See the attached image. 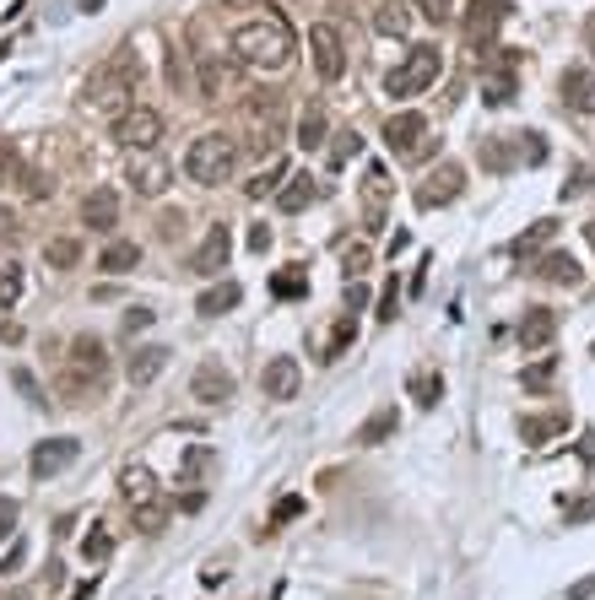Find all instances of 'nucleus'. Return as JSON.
Masks as SVG:
<instances>
[{"instance_id":"nucleus-24","label":"nucleus","mask_w":595,"mask_h":600,"mask_svg":"<svg viewBox=\"0 0 595 600\" xmlns=\"http://www.w3.org/2000/svg\"><path fill=\"white\" fill-rule=\"evenodd\" d=\"M536 276H541V282H552V287H579V282H585L579 260H574V255H563V249L541 255V260H536Z\"/></svg>"},{"instance_id":"nucleus-59","label":"nucleus","mask_w":595,"mask_h":600,"mask_svg":"<svg viewBox=\"0 0 595 600\" xmlns=\"http://www.w3.org/2000/svg\"><path fill=\"white\" fill-rule=\"evenodd\" d=\"M0 233H11V211L6 206H0Z\"/></svg>"},{"instance_id":"nucleus-5","label":"nucleus","mask_w":595,"mask_h":600,"mask_svg":"<svg viewBox=\"0 0 595 600\" xmlns=\"http://www.w3.org/2000/svg\"><path fill=\"white\" fill-rule=\"evenodd\" d=\"M244 130H249V146H255V157H271L276 141L287 136V109L276 92H255V98L244 103Z\"/></svg>"},{"instance_id":"nucleus-8","label":"nucleus","mask_w":595,"mask_h":600,"mask_svg":"<svg viewBox=\"0 0 595 600\" xmlns=\"http://www.w3.org/2000/svg\"><path fill=\"white\" fill-rule=\"evenodd\" d=\"M114 136L125 141L130 152H157V141H163V114L147 109V103H130V109L114 119Z\"/></svg>"},{"instance_id":"nucleus-15","label":"nucleus","mask_w":595,"mask_h":600,"mask_svg":"<svg viewBox=\"0 0 595 600\" xmlns=\"http://www.w3.org/2000/svg\"><path fill=\"white\" fill-rule=\"evenodd\" d=\"M76 455H82V444H76V438H44V444L33 449V476L38 482H49V476H60L65 465H76Z\"/></svg>"},{"instance_id":"nucleus-57","label":"nucleus","mask_w":595,"mask_h":600,"mask_svg":"<svg viewBox=\"0 0 595 600\" xmlns=\"http://www.w3.org/2000/svg\"><path fill=\"white\" fill-rule=\"evenodd\" d=\"M379 319H395V276H390V287H385V298H379Z\"/></svg>"},{"instance_id":"nucleus-49","label":"nucleus","mask_w":595,"mask_h":600,"mask_svg":"<svg viewBox=\"0 0 595 600\" xmlns=\"http://www.w3.org/2000/svg\"><path fill=\"white\" fill-rule=\"evenodd\" d=\"M341 271H347L352 282H357V276L368 271V249H363V244H352V249H347V265H341Z\"/></svg>"},{"instance_id":"nucleus-58","label":"nucleus","mask_w":595,"mask_h":600,"mask_svg":"<svg viewBox=\"0 0 595 600\" xmlns=\"http://www.w3.org/2000/svg\"><path fill=\"white\" fill-rule=\"evenodd\" d=\"M363 303H368V292L352 282V287H347V309H363Z\"/></svg>"},{"instance_id":"nucleus-42","label":"nucleus","mask_w":595,"mask_h":600,"mask_svg":"<svg viewBox=\"0 0 595 600\" xmlns=\"http://www.w3.org/2000/svg\"><path fill=\"white\" fill-rule=\"evenodd\" d=\"M271 292L276 298H303L309 282H303V271H282V276H271Z\"/></svg>"},{"instance_id":"nucleus-31","label":"nucleus","mask_w":595,"mask_h":600,"mask_svg":"<svg viewBox=\"0 0 595 600\" xmlns=\"http://www.w3.org/2000/svg\"><path fill=\"white\" fill-rule=\"evenodd\" d=\"M406 28H412V17H406V6H395V0H385V6L374 11V33L379 38H406Z\"/></svg>"},{"instance_id":"nucleus-33","label":"nucleus","mask_w":595,"mask_h":600,"mask_svg":"<svg viewBox=\"0 0 595 600\" xmlns=\"http://www.w3.org/2000/svg\"><path fill=\"white\" fill-rule=\"evenodd\" d=\"M168 519H174V509H168V498L141 503V509H136V530H141V536H163V530H168Z\"/></svg>"},{"instance_id":"nucleus-4","label":"nucleus","mask_w":595,"mask_h":600,"mask_svg":"<svg viewBox=\"0 0 595 600\" xmlns=\"http://www.w3.org/2000/svg\"><path fill=\"white\" fill-rule=\"evenodd\" d=\"M130 92H136V55H119L109 65H98V71L87 76V87H82V98L92 103V109H103V114H125L130 109Z\"/></svg>"},{"instance_id":"nucleus-10","label":"nucleus","mask_w":595,"mask_h":600,"mask_svg":"<svg viewBox=\"0 0 595 600\" xmlns=\"http://www.w3.org/2000/svg\"><path fill=\"white\" fill-rule=\"evenodd\" d=\"M103 373H109V346H103L98 336H76L71 341V379H65V390L103 384Z\"/></svg>"},{"instance_id":"nucleus-54","label":"nucleus","mask_w":595,"mask_h":600,"mask_svg":"<svg viewBox=\"0 0 595 600\" xmlns=\"http://www.w3.org/2000/svg\"><path fill=\"white\" fill-rule=\"evenodd\" d=\"M249 249H255V255H266V249H271V228H266V222L249 228Z\"/></svg>"},{"instance_id":"nucleus-34","label":"nucleus","mask_w":595,"mask_h":600,"mask_svg":"<svg viewBox=\"0 0 595 600\" xmlns=\"http://www.w3.org/2000/svg\"><path fill=\"white\" fill-rule=\"evenodd\" d=\"M552 379H558V357H541V363L520 368V390H531V395L552 390Z\"/></svg>"},{"instance_id":"nucleus-9","label":"nucleus","mask_w":595,"mask_h":600,"mask_svg":"<svg viewBox=\"0 0 595 600\" xmlns=\"http://www.w3.org/2000/svg\"><path fill=\"white\" fill-rule=\"evenodd\" d=\"M309 55H314V76L320 82H341L347 76V49H341V33L330 22H314L309 28Z\"/></svg>"},{"instance_id":"nucleus-51","label":"nucleus","mask_w":595,"mask_h":600,"mask_svg":"<svg viewBox=\"0 0 595 600\" xmlns=\"http://www.w3.org/2000/svg\"><path fill=\"white\" fill-rule=\"evenodd\" d=\"M547 157V141H541V130H525V163H541Z\"/></svg>"},{"instance_id":"nucleus-12","label":"nucleus","mask_w":595,"mask_h":600,"mask_svg":"<svg viewBox=\"0 0 595 600\" xmlns=\"http://www.w3.org/2000/svg\"><path fill=\"white\" fill-rule=\"evenodd\" d=\"M195 92L201 98H233L238 87V60H222V55H201V65H195Z\"/></svg>"},{"instance_id":"nucleus-52","label":"nucleus","mask_w":595,"mask_h":600,"mask_svg":"<svg viewBox=\"0 0 595 600\" xmlns=\"http://www.w3.org/2000/svg\"><path fill=\"white\" fill-rule=\"evenodd\" d=\"M17 530V498H0V536Z\"/></svg>"},{"instance_id":"nucleus-16","label":"nucleus","mask_w":595,"mask_h":600,"mask_svg":"<svg viewBox=\"0 0 595 600\" xmlns=\"http://www.w3.org/2000/svg\"><path fill=\"white\" fill-rule=\"evenodd\" d=\"M460 190H466V168H460V163H439L428 173V184L417 190V206H449Z\"/></svg>"},{"instance_id":"nucleus-25","label":"nucleus","mask_w":595,"mask_h":600,"mask_svg":"<svg viewBox=\"0 0 595 600\" xmlns=\"http://www.w3.org/2000/svg\"><path fill=\"white\" fill-rule=\"evenodd\" d=\"M314 195H320V184L309 179V173H287L282 179V190H276V206L293 217V211H303V206H314Z\"/></svg>"},{"instance_id":"nucleus-35","label":"nucleus","mask_w":595,"mask_h":600,"mask_svg":"<svg viewBox=\"0 0 595 600\" xmlns=\"http://www.w3.org/2000/svg\"><path fill=\"white\" fill-rule=\"evenodd\" d=\"M44 260L55 265V271H71V265L82 260V244H76V238H49V244H44Z\"/></svg>"},{"instance_id":"nucleus-40","label":"nucleus","mask_w":595,"mask_h":600,"mask_svg":"<svg viewBox=\"0 0 595 600\" xmlns=\"http://www.w3.org/2000/svg\"><path fill=\"white\" fill-rule=\"evenodd\" d=\"M282 179H287V163H271L260 179H249V200H266V195H276L282 190Z\"/></svg>"},{"instance_id":"nucleus-13","label":"nucleus","mask_w":595,"mask_h":600,"mask_svg":"<svg viewBox=\"0 0 595 600\" xmlns=\"http://www.w3.org/2000/svg\"><path fill=\"white\" fill-rule=\"evenodd\" d=\"M298 384H303V363H298L293 352H276L271 363L260 368V390H266L271 400H293Z\"/></svg>"},{"instance_id":"nucleus-20","label":"nucleus","mask_w":595,"mask_h":600,"mask_svg":"<svg viewBox=\"0 0 595 600\" xmlns=\"http://www.w3.org/2000/svg\"><path fill=\"white\" fill-rule=\"evenodd\" d=\"M558 336V314L552 309H525L520 314V352H547V341Z\"/></svg>"},{"instance_id":"nucleus-61","label":"nucleus","mask_w":595,"mask_h":600,"mask_svg":"<svg viewBox=\"0 0 595 600\" xmlns=\"http://www.w3.org/2000/svg\"><path fill=\"white\" fill-rule=\"evenodd\" d=\"M590 244H595V222H590Z\"/></svg>"},{"instance_id":"nucleus-28","label":"nucleus","mask_w":595,"mask_h":600,"mask_svg":"<svg viewBox=\"0 0 595 600\" xmlns=\"http://www.w3.org/2000/svg\"><path fill=\"white\" fill-rule=\"evenodd\" d=\"M119 492L130 498V509H141V503H157L163 492H157L152 471H141V465H125V476H119Z\"/></svg>"},{"instance_id":"nucleus-3","label":"nucleus","mask_w":595,"mask_h":600,"mask_svg":"<svg viewBox=\"0 0 595 600\" xmlns=\"http://www.w3.org/2000/svg\"><path fill=\"white\" fill-rule=\"evenodd\" d=\"M439 76H444V49L439 44H412V49H406V60L385 76V92H390L395 103H406V98L433 92Z\"/></svg>"},{"instance_id":"nucleus-19","label":"nucleus","mask_w":595,"mask_h":600,"mask_svg":"<svg viewBox=\"0 0 595 600\" xmlns=\"http://www.w3.org/2000/svg\"><path fill=\"white\" fill-rule=\"evenodd\" d=\"M82 222H87L92 233H114V222H119V190H109V184L87 190V200H82Z\"/></svg>"},{"instance_id":"nucleus-21","label":"nucleus","mask_w":595,"mask_h":600,"mask_svg":"<svg viewBox=\"0 0 595 600\" xmlns=\"http://www.w3.org/2000/svg\"><path fill=\"white\" fill-rule=\"evenodd\" d=\"M168 363H174V346H136L125 373H130V384H136V390H147V384H152Z\"/></svg>"},{"instance_id":"nucleus-50","label":"nucleus","mask_w":595,"mask_h":600,"mask_svg":"<svg viewBox=\"0 0 595 600\" xmlns=\"http://www.w3.org/2000/svg\"><path fill=\"white\" fill-rule=\"evenodd\" d=\"M482 163L493 168V173H504V168H509V152H504L498 141H487V146H482Z\"/></svg>"},{"instance_id":"nucleus-39","label":"nucleus","mask_w":595,"mask_h":600,"mask_svg":"<svg viewBox=\"0 0 595 600\" xmlns=\"http://www.w3.org/2000/svg\"><path fill=\"white\" fill-rule=\"evenodd\" d=\"M509 71H514V60H509V65H504V71H498V76H487V92H482V98L493 103V109H504V103L514 98V76H509Z\"/></svg>"},{"instance_id":"nucleus-2","label":"nucleus","mask_w":595,"mask_h":600,"mask_svg":"<svg viewBox=\"0 0 595 600\" xmlns=\"http://www.w3.org/2000/svg\"><path fill=\"white\" fill-rule=\"evenodd\" d=\"M238 168V141L222 136V130H206V136L190 141V152H184V179L190 184H228Z\"/></svg>"},{"instance_id":"nucleus-36","label":"nucleus","mask_w":595,"mask_h":600,"mask_svg":"<svg viewBox=\"0 0 595 600\" xmlns=\"http://www.w3.org/2000/svg\"><path fill=\"white\" fill-rule=\"evenodd\" d=\"M17 298H22V265L17 260H0V309H11Z\"/></svg>"},{"instance_id":"nucleus-45","label":"nucleus","mask_w":595,"mask_h":600,"mask_svg":"<svg viewBox=\"0 0 595 600\" xmlns=\"http://www.w3.org/2000/svg\"><path fill=\"white\" fill-rule=\"evenodd\" d=\"M417 6H422V17H428L433 28H439V22H449V17H455V0H417Z\"/></svg>"},{"instance_id":"nucleus-53","label":"nucleus","mask_w":595,"mask_h":600,"mask_svg":"<svg viewBox=\"0 0 595 600\" xmlns=\"http://www.w3.org/2000/svg\"><path fill=\"white\" fill-rule=\"evenodd\" d=\"M152 319H157L152 309H130V314H125V336H136V330H147Z\"/></svg>"},{"instance_id":"nucleus-6","label":"nucleus","mask_w":595,"mask_h":600,"mask_svg":"<svg viewBox=\"0 0 595 600\" xmlns=\"http://www.w3.org/2000/svg\"><path fill=\"white\" fill-rule=\"evenodd\" d=\"M504 17H509L504 0H471V6H466V44H471V55H482V60L493 55Z\"/></svg>"},{"instance_id":"nucleus-14","label":"nucleus","mask_w":595,"mask_h":600,"mask_svg":"<svg viewBox=\"0 0 595 600\" xmlns=\"http://www.w3.org/2000/svg\"><path fill=\"white\" fill-rule=\"evenodd\" d=\"M228 255H233V233H228V222H211L206 238H201V249L190 255V271H195V276H217L222 265H228Z\"/></svg>"},{"instance_id":"nucleus-11","label":"nucleus","mask_w":595,"mask_h":600,"mask_svg":"<svg viewBox=\"0 0 595 600\" xmlns=\"http://www.w3.org/2000/svg\"><path fill=\"white\" fill-rule=\"evenodd\" d=\"M390 195H395L390 168H385V163H368V168H363V228H368V233H379V228H385Z\"/></svg>"},{"instance_id":"nucleus-26","label":"nucleus","mask_w":595,"mask_h":600,"mask_svg":"<svg viewBox=\"0 0 595 600\" xmlns=\"http://www.w3.org/2000/svg\"><path fill=\"white\" fill-rule=\"evenodd\" d=\"M552 238H558V222H552V217H541V222H531V228L514 238V244H509V255H514V260H536L541 249L552 244Z\"/></svg>"},{"instance_id":"nucleus-37","label":"nucleus","mask_w":595,"mask_h":600,"mask_svg":"<svg viewBox=\"0 0 595 600\" xmlns=\"http://www.w3.org/2000/svg\"><path fill=\"white\" fill-rule=\"evenodd\" d=\"M352 157H363V136H357V130H341L336 146H330V168H347Z\"/></svg>"},{"instance_id":"nucleus-29","label":"nucleus","mask_w":595,"mask_h":600,"mask_svg":"<svg viewBox=\"0 0 595 600\" xmlns=\"http://www.w3.org/2000/svg\"><path fill=\"white\" fill-rule=\"evenodd\" d=\"M98 265H103L109 276H130V271L141 265V244H130V238H114V244L98 255Z\"/></svg>"},{"instance_id":"nucleus-30","label":"nucleus","mask_w":595,"mask_h":600,"mask_svg":"<svg viewBox=\"0 0 595 600\" xmlns=\"http://www.w3.org/2000/svg\"><path fill=\"white\" fill-rule=\"evenodd\" d=\"M238 298H244V287H238V282H217V287H206V292H201L195 314H201V319H217V314H228Z\"/></svg>"},{"instance_id":"nucleus-23","label":"nucleus","mask_w":595,"mask_h":600,"mask_svg":"<svg viewBox=\"0 0 595 600\" xmlns=\"http://www.w3.org/2000/svg\"><path fill=\"white\" fill-rule=\"evenodd\" d=\"M330 136V119H325V103L314 98V103H303V119H298V130H293V141L303 146V152H320Z\"/></svg>"},{"instance_id":"nucleus-1","label":"nucleus","mask_w":595,"mask_h":600,"mask_svg":"<svg viewBox=\"0 0 595 600\" xmlns=\"http://www.w3.org/2000/svg\"><path fill=\"white\" fill-rule=\"evenodd\" d=\"M293 49H298V38L282 11H260V17L233 28V60L249 65V71H282L293 60Z\"/></svg>"},{"instance_id":"nucleus-43","label":"nucleus","mask_w":595,"mask_h":600,"mask_svg":"<svg viewBox=\"0 0 595 600\" xmlns=\"http://www.w3.org/2000/svg\"><path fill=\"white\" fill-rule=\"evenodd\" d=\"M298 514H303V498H298V492H287V498H276V509H271V525H293Z\"/></svg>"},{"instance_id":"nucleus-27","label":"nucleus","mask_w":595,"mask_h":600,"mask_svg":"<svg viewBox=\"0 0 595 600\" xmlns=\"http://www.w3.org/2000/svg\"><path fill=\"white\" fill-rule=\"evenodd\" d=\"M568 433V417L563 411H547V417H520V438L531 449H541V444H552V438H563Z\"/></svg>"},{"instance_id":"nucleus-60","label":"nucleus","mask_w":595,"mask_h":600,"mask_svg":"<svg viewBox=\"0 0 595 600\" xmlns=\"http://www.w3.org/2000/svg\"><path fill=\"white\" fill-rule=\"evenodd\" d=\"M82 11H103V0H82Z\"/></svg>"},{"instance_id":"nucleus-44","label":"nucleus","mask_w":595,"mask_h":600,"mask_svg":"<svg viewBox=\"0 0 595 600\" xmlns=\"http://www.w3.org/2000/svg\"><path fill=\"white\" fill-rule=\"evenodd\" d=\"M22 179V157L11 152V146H0V190H6V184H17Z\"/></svg>"},{"instance_id":"nucleus-41","label":"nucleus","mask_w":595,"mask_h":600,"mask_svg":"<svg viewBox=\"0 0 595 600\" xmlns=\"http://www.w3.org/2000/svg\"><path fill=\"white\" fill-rule=\"evenodd\" d=\"M114 552V536H109V530H87V541H82V557H87V563H103V557H109Z\"/></svg>"},{"instance_id":"nucleus-22","label":"nucleus","mask_w":595,"mask_h":600,"mask_svg":"<svg viewBox=\"0 0 595 600\" xmlns=\"http://www.w3.org/2000/svg\"><path fill=\"white\" fill-rule=\"evenodd\" d=\"M130 190H136V195H147V200H157V195H163L168 190V163H163V157H136V163H130Z\"/></svg>"},{"instance_id":"nucleus-18","label":"nucleus","mask_w":595,"mask_h":600,"mask_svg":"<svg viewBox=\"0 0 595 600\" xmlns=\"http://www.w3.org/2000/svg\"><path fill=\"white\" fill-rule=\"evenodd\" d=\"M558 92H563V103L574 114H595V71H590V65H568Z\"/></svg>"},{"instance_id":"nucleus-47","label":"nucleus","mask_w":595,"mask_h":600,"mask_svg":"<svg viewBox=\"0 0 595 600\" xmlns=\"http://www.w3.org/2000/svg\"><path fill=\"white\" fill-rule=\"evenodd\" d=\"M11 384H17V390H22V395H28V400H33V406H38V400H44V390H38V379H33V373H28V368H17V373H11Z\"/></svg>"},{"instance_id":"nucleus-38","label":"nucleus","mask_w":595,"mask_h":600,"mask_svg":"<svg viewBox=\"0 0 595 600\" xmlns=\"http://www.w3.org/2000/svg\"><path fill=\"white\" fill-rule=\"evenodd\" d=\"M412 395H417V406H422V411H428V406H439L444 379H439V373H412Z\"/></svg>"},{"instance_id":"nucleus-56","label":"nucleus","mask_w":595,"mask_h":600,"mask_svg":"<svg viewBox=\"0 0 595 600\" xmlns=\"http://www.w3.org/2000/svg\"><path fill=\"white\" fill-rule=\"evenodd\" d=\"M563 600H595V573H590V579H579V584H574V590H568Z\"/></svg>"},{"instance_id":"nucleus-55","label":"nucleus","mask_w":595,"mask_h":600,"mask_svg":"<svg viewBox=\"0 0 595 600\" xmlns=\"http://www.w3.org/2000/svg\"><path fill=\"white\" fill-rule=\"evenodd\" d=\"M22 557H28V546L17 541V546H11L6 557H0V573H17V568H22Z\"/></svg>"},{"instance_id":"nucleus-48","label":"nucleus","mask_w":595,"mask_h":600,"mask_svg":"<svg viewBox=\"0 0 595 600\" xmlns=\"http://www.w3.org/2000/svg\"><path fill=\"white\" fill-rule=\"evenodd\" d=\"M157 233H163V238H179V233H184V211H179V206L163 211V217H157Z\"/></svg>"},{"instance_id":"nucleus-32","label":"nucleus","mask_w":595,"mask_h":600,"mask_svg":"<svg viewBox=\"0 0 595 600\" xmlns=\"http://www.w3.org/2000/svg\"><path fill=\"white\" fill-rule=\"evenodd\" d=\"M395 422H401V417H395V406H379L374 417L357 428V444H385V438L395 433Z\"/></svg>"},{"instance_id":"nucleus-17","label":"nucleus","mask_w":595,"mask_h":600,"mask_svg":"<svg viewBox=\"0 0 595 600\" xmlns=\"http://www.w3.org/2000/svg\"><path fill=\"white\" fill-rule=\"evenodd\" d=\"M190 395L201 400V406H228V400H233V373H228V368H217V363L195 368Z\"/></svg>"},{"instance_id":"nucleus-62","label":"nucleus","mask_w":595,"mask_h":600,"mask_svg":"<svg viewBox=\"0 0 595 600\" xmlns=\"http://www.w3.org/2000/svg\"><path fill=\"white\" fill-rule=\"evenodd\" d=\"M590 55H595V33H590Z\"/></svg>"},{"instance_id":"nucleus-46","label":"nucleus","mask_w":595,"mask_h":600,"mask_svg":"<svg viewBox=\"0 0 595 600\" xmlns=\"http://www.w3.org/2000/svg\"><path fill=\"white\" fill-rule=\"evenodd\" d=\"M585 519H595V498H574L563 509V525H585Z\"/></svg>"},{"instance_id":"nucleus-7","label":"nucleus","mask_w":595,"mask_h":600,"mask_svg":"<svg viewBox=\"0 0 595 600\" xmlns=\"http://www.w3.org/2000/svg\"><path fill=\"white\" fill-rule=\"evenodd\" d=\"M385 146H390L395 157H406V163H422V157L433 152V136H428V119H422L417 109L395 114L390 125H385Z\"/></svg>"}]
</instances>
